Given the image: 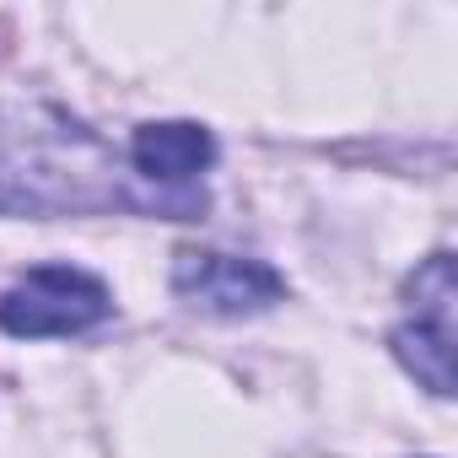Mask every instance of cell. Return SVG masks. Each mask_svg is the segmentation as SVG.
I'll list each match as a JSON object with an SVG mask.
<instances>
[{
    "instance_id": "4",
    "label": "cell",
    "mask_w": 458,
    "mask_h": 458,
    "mask_svg": "<svg viewBox=\"0 0 458 458\" xmlns=\"http://www.w3.org/2000/svg\"><path fill=\"white\" fill-rule=\"evenodd\" d=\"M173 292L205 313H221V318H238V313H259L270 308L286 281L259 265V259H233V254H205V249H189L178 254L173 265Z\"/></svg>"
},
{
    "instance_id": "2",
    "label": "cell",
    "mask_w": 458,
    "mask_h": 458,
    "mask_svg": "<svg viewBox=\"0 0 458 458\" xmlns=\"http://www.w3.org/2000/svg\"><path fill=\"white\" fill-rule=\"evenodd\" d=\"M108 286L87 270L71 265H44L22 276L0 297V329L17 340H44V335H81L108 318Z\"/></svg>"
},
{
    "instance_id": "3",
    "label": "cell",
    "mask_w": 458,
    "mask_h": 458,
    "mask_svg": "<svg viewBox=\"0 0 458 458\" xmlns=\"http://www.w3.org/2000/svg\"><path fill=\"white\" fill-rule=\"evenodd\" d=\"M410 318L394 329V351L399 361L431 388V394H453V254H431L410 286Z\"/></svg>"
},
{
    "instance_id": "5",
    "label": "cell",
    "mask_w": 458,
    "mask_h": 458,
    "mask_svg": "<svg viewBox=\"0 0 458 458\" xmlns=\"http://www.w3.org/2000/svg\"><path fill=\"white\" fill-rule=\"evenodd\" d=\"M210 157H216V140L199 124H140L130 140L135 178H146L151 189H167V194H183L210 167Z\"/></svg>"
},
{
    "instance_id": "1",
    "label": "cell",
    "mask_w": 458,
    "mask_h": 458,
    "mask_svg": "<svg viewBox=\"0 0 458 458\" xmlns=\"http://www.w3.org/2000/svg\"><path fill=\"white\" fill-rule=\"evenodd\" d=\"M173 216L189 221L205 210L199 189L167 194L135 178L98 130L49 103H0V216Z\"/></svg>"
}]
</instances>
